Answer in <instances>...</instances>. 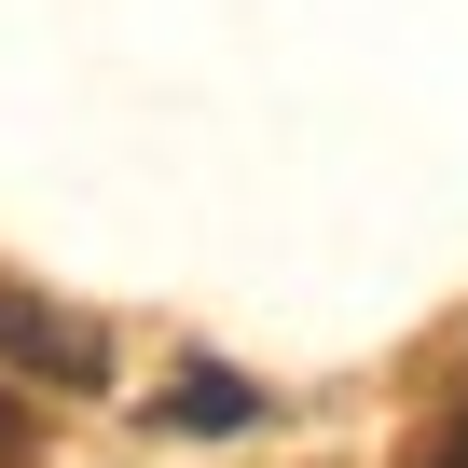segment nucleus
Segmentation results:
<instances>
[{
	"instance_id": "f257e3e1",
	"label": "nucleus",
	"mask_w": 468,
	"mask_h": 468,
	"mask_svg": "<svg viewBox=\"0 0 468 468\" xmlns=\"http://www.w3.org/2000/svg\"><path fill=\"white\" fill-rule=\"evenodd\" d=\"M0 358L42 372V386H111V345H97L69 303H42V290H0Z\"/></svg>"
},
{
	"instance_id": "20e7f679",
	"label": "nucleus",
	"mask_w": 468,
	"mask_h": 468,
	"mask_svg": "<svg viewBox=\"0 0 468 468\" xmlns=\"http://www.w3.org/2000/svg\"><path fill=\"white\" fill-rule=\"evenodd\" d=\"M427 468H468V413H454V441H441V454H427Z\"/></svg>"
},
{
	"instance_id": "7ed1b4c3",
	"label": "nucleus",
	"mask_w": 468,
	"mask_h": 468,
	"mask_svg": "<svg viewBox=\"0 0 468 468\" xmlns=\"http://www.w3.org/2000/svg\"><path fill=\"white\" fill-rule=\"evenodd\" d=\"M28 441H42V427H28V399L0 386V468H28Z\"/></svg>"
},
{
	"instance_id": "f03ea898",
	"label": "nucleus",
	"mask_w": 468,
	"mask_h": 468,
	"mask_svg": "<svg viewBox=\"0 0 468 468\" xmlns=\"http://www.w3.org/2000/svg\"><path fill=\"white\" fill-rule=\"evenodd\" d=\"M152 413H165L179 441H234V427H262V386H249V372H220V358H193Z\"/></svg>"
}]
</instances>
